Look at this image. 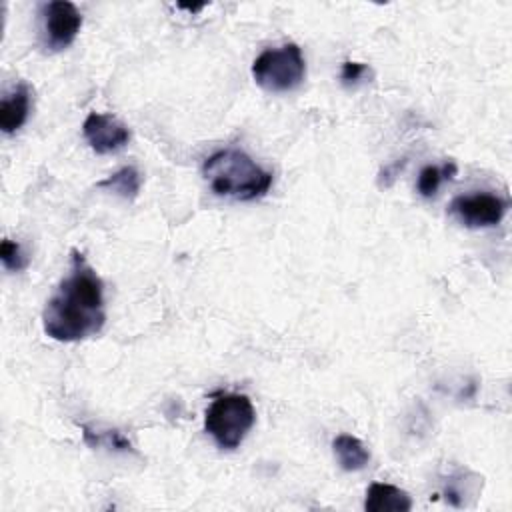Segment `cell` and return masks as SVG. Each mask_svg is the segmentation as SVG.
Returning <instances> with one entry per match:
<instances>
[{
    "mask_svg": "<svg viewBox=\"0 0 512 512\" xmlns=\"http://www.w3.org/2000/svg\"><path fill=\"white\" fill-rule=\"evenodd\" d=\"M508 200L492 192H472L456 196L448 212L466 228L498 226L508 212Z\"/></svg>",
    "mask_w": 512,
    "mask_h": 512,
    "instance_id": "cell-5",
    "label": "cell"
},
{
    "mask_svg": "<svg viewBox=\"0 0 512 512\" xmlns=\"http://www.w3.org/2000/svg\"><path fill=\"white\" fill-rule=\"evenodd\" d=\"M366 72H368L366 64L346 60L342 64V70H340V80H342L344 86H354V84H358L366 76Z\"/></svg>",
    "mask_w": 512,
    "mask_h": 512,
    "instance_id": "cell-14",
    "label": "cell"
},
{
    "mask_svg": "<svg viewBox=\"0 0 512 512\" xmlns=\"http://www.w3.org/2000/svg\"><path fill=\"white\" fill-rule=\"evenodd\" d=\"M456 164L454 162H444L442 166H424L418 174V182H416V188L420 192V196L424 198H432L440 184L446 182V180H452L456 176Z\"/></svg>",
    "mask_w": 512,
    "mask_h": 512,
    "instance_id": "cell-12",
    "label": "cell"
},
{
    "mask_svg": "<svg viewBox=\"0 0 512 512\" xmlns=\"http://www.w3.org/2000/svg\"><path fill=\"white\" fill-rule=\"evenodd\" d=\"M306 76V62L298 44L288 42L278 48H266L252 62L254 82L268 92H292Z\"/></svg>",
    "mask_w": 512,
    "mask_h": 512,
    "instance_id": "cell-4",
    "label": "cell"
},
{
    "mask_svg": "<svg viewBox=\"0 0 512 512\" xmlns=\"http://www.w3.org/2000/svg\"><path fill=\"white\" fill-rule=\"evenodd\" d=\"M30 114V86L18 82L0 102V128L4 134H14L24 126Z\"/></svg>",
    "mask_w": 512,
    "mask_h": 512,
    "instance_id": "cell-8",
    "label": "cell"
},
{
    "mask_svg": "<svg viewBox=\"0 0 512 512\" xmlns=\"http://www.w3.org/2000/svg\"><path fill=\"white\" fill-rule=\"evenodd\" d=\"M202 174L216 196L240 202L262 198L274 180L270 170L258 166L238 148H224L210 154L202 164Z\"/></svg>",
    "mask_w": 512,
    "mask_h": 512,
    "instance_id": "cell-2",
    "label": "cell"
},
{
    "mask_svg": "<svg viewBox=\"0 0 512 512\" xmlns=\"http://www.w3.org/2000/svg\"><path fill=\"white\" fill-rule=\"evenodd\" d=\"M82 134L96 154H112L130 142V130L112 114L90 112L82 124Z\"/></svg>",
    "mask_w": 512,
    "mask_h": 512,
    "instance_id": "cell-7",
    "label": "cell"
},
{
    "mask_svg": "<svg viewBox=\"0 0 512 512\" xmlns=\"http://www.w3.org/2000/svg\"><path fill=\"white\" fill-rule=\"evenodd\" d=\"M140 186L142 178L134 166H124L118 172L110 174L106 180L98 182V188H108L126 200H134L140 192Z\"/></svg>",
    "mask_w": 512,
    "mask_h": 512,
    "instance_id": "cell-11",
    "label": "cell"
},
{
    "mask_svg": "<svg viewBox=\"0 0 512 512\" xmlns=\"http://www.w3.org/2000/svg\"><path fill=\"white\" fill-rule=\"evenodd\" d=\"M254 420L256 412L246 394H220L204 414V430L222 450H234L242 444Z\"/></svg>",
    "mask_w": 512,
    "mask_h": 512,
    "instance_id": "cell-3",
    "label": "cell"
},
{
    "mask_svg": "<svg viewBox=\"0 0 512 512\" xmlns=\"http://www.w3.org/2000/svg\"><path fill=\"white\" fill-rule=\"evenodd\" d=\"M412 508V498L408 492L394 484L374 482L366 490L364 510L366 512H408Z\"/></svg>",
    "mask_w": 512,
    "mask_h": 512,
    "instance_id": "cell-9",
    "label": "cell"
},
{
    "mask_svg": "<svg viewBox=\"0 0 512 512\" xmlns=\"http://www.w3.org/2000/svg\"><path fill=\"white\" fill-rule=\"evenodd\" d=\"M70 268L42 312L44 334L58 342H80L104 328V284L86 256L72 248Z\"/></svg>",
    "mask_w": 512,
    "mask_h": 512,
    "instance_id": "cell-1",
    "label": "cell"
},
{
    "mask_svg": "<svg viewBox=\"0 0 512 512\" xmlns=\"http://www.w3.org/2000/svg\"><path fill=\"white\" fill-rule=\"evenodd\" d=\"M82 26V14L68 0H54L42 6V34L44 46L50 52L68 48Z\"/></svg>",
    "mask_w": 512,
    "mask_h": 512,
    "instance_id": "cell-6",
    "label": "cell"
},
{
    "mask_svg": "<svg viewBox=\"0 0 512 512\" xmlns=\"http://www.w3.org/2000/svg\"><path fill=\"white\" fill-rule=\"evenodd\" d=\"M0 260L8 272H22L30 262L22 246L10 238H4L0 244Z\"/></svg>",
    "mask_w": 512,
    "mask_h": 512,
    "instance_id": "cell-13",
    "label": "cell"
},
{
    "mask_svg": "<svg viewBox=\"0 0 512 512\" xmlns=\"http://www.w3.org/2000/svg\"><path fill=\"white\" fill-rule=\"evenodd\" d=\"M334 456L342 470L358 472L370 462V452L364 442L352 434H338L332 442Z\"/></svg>",
    "mask_w": 512,
    "mask_h": 512,
    "instance_id": "cell-10",
    "label": "cell"
}]
</instances>
